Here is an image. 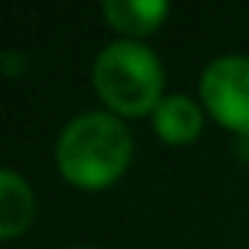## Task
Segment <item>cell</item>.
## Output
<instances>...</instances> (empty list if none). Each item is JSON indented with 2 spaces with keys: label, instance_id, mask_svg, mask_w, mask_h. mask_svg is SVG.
Here are the masks:
<instances>
[{
  "label": "cell",
  "instance_id": "obj_1",
  "mask_svg": "<svg viewBox=\"0 0 249 249\" xmlns=\"http://www.w3.org/2000/svg\"><path fill=\"white\" fill-rule=\"evenodd\" d=\"M57 167L79 189H104L126 174L133 161V133L110 110H85L57 136Z\"/></svg>",
  "mask_w": 249,
  "mask_h": 249
},
{
  "label": "cell",
  "instance_id": "obj_2",
  "mask_svg": "<svg viewBox=\"0 0 249 249\" xmlns=\"http://www.w3.org/2000/svg\"><path fill=\"white\" fill-rule=\"evenodd\" d=\"M91 85L110 114L142 117L152 114L164 98V67L142 41L117 38L95 54Z\"/></svg>",
  "mask_w": 249,
  "mask_h": 249
},
{
  "label": "cell",
  "instance_id": "obj_3",
  "mask_svg": "<svg viewBox=\"0 0 249 249\" xmlns=\"http://www.w3.org/2000/svg\"><path fill=\"white\" fill-rule=\"evenodd\" d=\"M199 95L208 114L237 136H249V54H221L202 70Z\"/></svg>",
  "mask_w": 249,
  "mask_h": 249
},
{
  "label": "cell",
  "instance_id": "obj_4",
  "mask_svg": "<svg viewBox=\"0 0 249 249\" xmlns=\"http://www.w3.org/2000/svg\"><path fill=\"white\" fill-rule=\"evenodd\" d=\"M152 126L167 145H186L202 133V107L189 95H164L161 104L152 110Z\"/></svg>",
  "mask_w": 249,
  "mask_h": 249
},
{
  "label": "cell",
  "instance_id": "obj_5",
  "mask_svg": "<svg viewBox=\"0 0 249 249\" xmlns=\"http://www.w3.org/2000/svg\"><path fill=\"white\" fill-rule=\"evenodd\" d=\"M35 218V193L29 180L13 167H0V237L13 240L29 231Z\"/></svg>",
  "mask_w": 249,
  "mask_h": 249
},
{
  "label": "cell",
  "instance_id": "obj_6",
  "mask_svg": "<svg viewBox=\"0 0 249 249\" xmlns=\"http://www.w3.org/2000/svg\"><path fill=\"white\" fill-rule=\"evenodd\" d=\"M101 13L117 32L136 41L139 35H148L164 22L170 3L167 0H104Z\"/></svg>",
  "mask_w": 249,
  "mask_h": 249
},
{
  "label": "cell",
  "instance_id": "obj_7",
  "mask_svg": "<svg viewBox=\"0 0 249 249\" xmlns=\"http://www.w3.org/2000/svg\"><path fill=\"white\" fill-rule=\"evenodd\" d=\"M0 63H3V73H6V76H16V73H19V63L25 67V60H19V54H16L13 48L0 54Z\"/></svg>",
  "mask_w": 249,
  "mask_h": 249
},
{
  "label": "cell",
  "instance_id": "obj_8",
  "mask_svg": "<svg viewBox=\"0 0 249 249\" xmlns=\"http://www.w3.org/2000/svg\"><path fill=\"white\" fill-rule=\"evenodd\" d=\"M237 139H240V155L249 161V136H237Z\"/></svg>",
  "mask_w": 249,
  "mask_h": 249
},
{
  "label": "cell",
  "instance_id": "obj_9",
  "mask_svg": "<svg viewBox=\"0 0 249 249\" xmlns=\"http://www.w3.org/2000/svg\"><path fill=\"white\" fill-rule=\"evenodd\" d=\"M70 249H95V246H70Z\"/></svg>",
  "mask_w": 249,
  "mask_h": 249
}]
</instances>
